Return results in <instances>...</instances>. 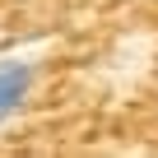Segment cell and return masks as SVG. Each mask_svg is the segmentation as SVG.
I'll return each mask as SVG.
<instances>
[{
  "label": "cell",
  "instance_id": "obj_1",
  "mask_svg": "<svg viewBox=\"0 0 158 158\" xmlns=\"http://www.w3.org/2000/svg\"><path fill=\"white\" fill-rule=\"evenodd\" d=\"M33 79H37V65H33V60H19V56L0 60V126H5V121L23 107Z\"/></svg>",
  "mask_w": 158,
  "mask_h": 158
}]
</instances>
